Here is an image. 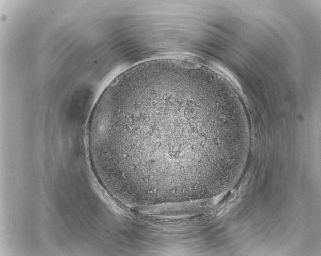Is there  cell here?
<instances>
[{"mask_svg":"<svg viewBox=\"0 0 321 256\" xmlns=\"http://www.w3.org/2000/svg\"><path fill=\"white\" fill-rule=\"evenodd\" d=\"M89 129L116 188L143 203L196 190L231 149L238 117L202 66L178 59L135 65L104 89Z\"/></svg>","mask_w":321,"mask_h":256,"instance_id":"1","label":"cell"}]
</instances>
